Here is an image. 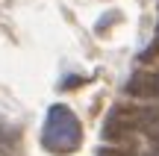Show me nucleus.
Instances as JSON below:
<instances>
[{
    "mask_svg": "<svg viewBox=\"0 0 159 156\" xmlns=\"http://www.w3.org/2000/svg\"><path fill=\"white\" fill-rule=\"evenodd\" d=\"M127 94L139 100H159V71L153 74H136L127 82Z\"/></svg>",
    "mask_w": 159,
    "mask_h": 156,
    "instance_id": "nucleus-2",
    "label": "nucleus"
},
{
    "mask_svg": "<svg viewBox=\"0 0 159 156\" xmlns=\"http://www.w3.org/2000/svg\"><path fill=\"white\" fill-rule=\"evenodd\" d=\"M15 139H18V130L0 118V150H9V147L15 145Z\"/></svg>",
    "mask_w": 159,
    "mask_h": 156,
    "instance_id": "nucleus-3",
    "label": "nucleus"
},
{
    "mask_svg": "<svg viewBox=\"0 0 159 156\" xmlns=\"http://www.w3.org/2000/svg\"><path fill=\"white\" fill-rule=\"evenodd\" d=\"M97 156H133L130 150H121V147H100Z\"/></svg>",
    "mask_w": 159,
    "mask_h": 156,
    "instance_id": "nucleus-4",
    "label": "nucleus"
},
{
    "mask_svg": "<svg viewBox=\"0 0 159 156\" xmlns=\"http://www.w3.org/2000/svg\"><path fill=\"white\" fill-rule=\"evenodd\" d=\"M83 139H85V133H83L80 118L74 115V109H68L65 103H53L44 115V127H41L44 150L53 156H68L80 150Z\"/></svg>",
    "mask_w": 159,
    "mask_h": 156,
    "instance_id": "nucleus-1",
    "label": "nucleus"
},
{
    "mask_svg": "<svg viewBox=\"0 0 159 156\" xmlns=\"http://www.w3.org/2000/svg\"><path fill=\"white\" fill-rule=\"evenodd\" d=\"M148 156H159V153H148Z\"/></svg>",
    "mask_w": 159,
    "mask_h": 156,
    "instance_id": "nucleus-5",
    "label": "nucleus"
}]
</instances>
